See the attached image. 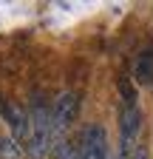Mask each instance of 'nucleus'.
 I'll use <instances>...</instances> for the list:
<instances>
[{
    "label": "nucleus",
    "mask_w": 153,
    "mask_h": 159,
    "mask_svg": "<svg viewBox=\"0 0 153 159\" xmlns=\"http://www.w3.org/2000/svg\"><path fill=\"white\" fill-rule=\"evenodd\" d=\"M0 116H3V122L9 125L11 139L17 142V148L26 153L28 145H31V114H28L20 102L0 97Z\"/></svg>",
    "instance_id": "nucleus-2"
},
{
    "label": "nucleus",
    "mask_w": 153,
    "mask_h": 159,
    "mask_svg": "<svg viewBox=\"0 0 153 159\" xmlns=\"http://www.w3.org/2000/svg\"><path fill=\"white\" fill-rule=\"evenodd\" d=\"M0 142H3V134H0Z\"/></svg>",
    "instance_id": "nucleus-9"
},
{
    "label": "nucleus",
    "mask_w": 153,
    "mask_h": 159,
    "mask_svg": "<svg viewBox=\"0 0 153 159\" xmlns=\"http://www.w3.org/2000/svg\"><path fill=\"white\" fill-rule=\"evenodd\" d=\"M54 153H57V159H80V136L76 139H65Z\"/></svg>",
    "instance_id": "nucleus-7"
},
{
    "label": "nucleus",
    "mask_w": 153,
    "mask_h": 159,
    "mask_svg": "<svg viewBox=\"0 0 153 159\" xmlns=\"http://www.w3.org/2000/svg\"><path fill=\"white\" fill-rule=\"evenodd\" d=\"M133 80L139 85H150L153 83V46H145L136 60H133Z\"/></svg>",
    "instance_id": "nucleus-6"
},
{
    "label": "nucleus",
    "mask_w": 153,
    "mask_h": 159,
    "mask_svg": "<svg viewBox=\"0 0 153 159\" xmlns=\"http://www.w3.org/2000/svg\"><path fill=\"white\" fill-rule=\"evenodd\" d=\"M31 145L26 151L28 159H46L51 151H54V116H51V108L40 99H34L31 108Z\"/></svg>",
    "instance_id": "nucleus-1"
},
{
    "label": "nucleus",
    "mask_w": 153,
    "mask_h": 159,
    "mask_svg": "<svg viewBox=\"0 0 153 159\" xmlns=\"http://www.w3.org/2000/svg\"><path fill=\"white\" fill-rule=\"evenodd\" d=\"M80 159H111L108 134L99 122H91L80 134Z\"/></svg>",
    "instance_id": "nucleus-4"
},
{
    "label": "nucleus",
    "mask_w": 153,
    "mask_h": 159,
    "mask_svg": "<svg viewBox=\"0 0 153 159\" xmlns=\"http://www.w3.org/2000/svg\"><path fill=\"white\" fill-rule=\"evenodd\" d=\"M130 159H147V145L139 142L136 148H133V156H130Z\"/></svg>",
    "instance_id": "nucleus-8"
},
{
    "label": "nucleus",
    "mask_w": 153,
    "mask_h": 159,
    "mask_svg": "<svg viewBox=\"0 0 153 159\" xmlns=\"http://www.w3.org/2000/svg\"><path fill=\"white\" fill-rule=\"evenodd\" d=\"M139 131H142V108H139V102L136 99H122V105H119V139L136 145Z\"/></svg>",
    "instance_id": "nucleus-5"
},
{
    "label": "nucleus",
    "mask_w": 153,
    "mask_h": 159,
    "mask_svg": "<svg viewBox=\"0 0 153 159\" xmlns=\"http://www.w3.org/2000/svg\"><path fill=\"white\" fill-rule=\"evenodd\" d=\"M76 111H80V97H76L74 91H65V94H60L54 99V105H51V116H54V151L68 139L65 131L76 119Z\"/></svg>",
    "instance_id": "nucleus-3"
}]
</instances>
